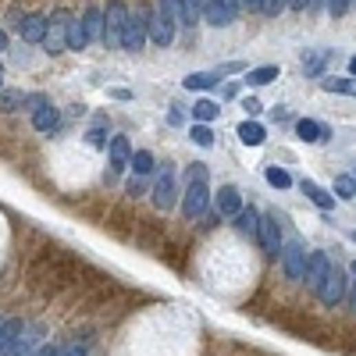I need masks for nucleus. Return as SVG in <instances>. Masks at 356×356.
Returning <instances> with one entry per match:
<instances>
[{"instance_id": "nucleus-1", "label": "nucleus", "mask_w": 356, "mask_h": 356, "mask_svg": "<svg viewBox=\"0 0 356 356\" xmlns=\"http://www.w3.org/2000/svg\"><path fill=\"white\" fill-rule=\"evenodd\" d=\"M211 207V189H207V167L189 164L185 167V196H182V214L189 221H200Z\"/></svg>"}, {"instance_id": "nucleus-2", "label": "nucleus", "mask_w": 356, "mask_h": 356, "mask_svg": "<svg viewBox=\"0 0 356 356\" xmlns=\"http://www.w3.org/2000/svg\"><path fill=\"white\" fill-rule=\"evenodd\" d=\"M103 14V29H100V39L107 47H121V32H125V22H129V8L121 4V0H111L107 11Z\"/></svg>"}, {"instance_id": "nucleus-3", "label": "nucleus", "mask_w": 356, "mask_h": 356, "mask_svg": "<svg viewBox=\"0 0 356 356\" xmlns=\"http://www.w3.org/2000/svg\"><path fill=\"white\" fill-rule=\"evenodd\" d=\"M68 22H72V11H54L47 18V36H43V47L50 54H65L68 50Z\"/></svg>"}, {"instance_id": "nucleus-4", "label": "nucleus", "mask_w": 356, "mask_h": 356, "mask_svg": "<svg viewBox=\"0 0 356 356\" xmlns=\"http://www.w3.org/2000/svg\"><path fill=\"white\" fill-rule=\"evenodd\" d=\"M146 14H150V8H136V14H129V22H125V32H121V50H143V43L150 36H146Z\"/></svg>"}, {"instance_id": "nucleus-5", "label": "nucleus", "mask_w": 356, "mask_h": 356, "mask_svg": "<svg viewBox=\"0 0 356 356\" xmlns=\"http://www.w3.org/2000/svg\"><path fill=\"white\" fill-rule=\"evenodd\" d=\"M282 267H285V278L303 282V275H306V249H303L300 239H289L282 246Z\"/></svg>"}, {"instance_id": "nucleus-6", "label": "nucleus", "mask_w": 356, "mask_h": 356, "mask_svg": "<svg viewBox=\"0 0 356 356\" xmlns=\"http://www.w3.org/2000/svg\"><path fill=\"white\" fill-rule=\"evenodd\" d=\"M257 242L267 257H278L282 253V232H278V214H264L257 224Z\"/></svg>"}, {"instance_id": "nucleus-7", "label": "nucleus", "mask_w": 356, "mask_h": 356, "mask_svg": "<svg viewBox=\"0 0 356 356\" xmlns=\"http://www.w3.org/2000/svg\"><path fill=\"white\" fill-rule=\"evenodd\" d=\"M200 18H207L211 25H232L235 18H239V0H207V8H203V14Z\"/></svg>"}, {"instance_id": "nucleus-8", "label": "nucleus", "mask_w": 356, "mask_h": 356, "mask_svg": "<svg viewBox=\"0 0 356 356\" xmlns=\"http://www.w3.org/2000/svg\"><path fill=\"white\" fill-rule=\"evenodd\" d=\"M146 36H150L157 47H171L175 22H171L167 14H160V11H150V14H146Z\"/></svg>"}, {"instance_id": "nucleus-9", "label": "nucleus", "mask_w": 356, "mask_h": 356, "mask_svg": "<svg viewBox=\"0 0 356 356\" xmlns=\"http://www.w3.org/2000/svg\"><path fill=\"white\" fill-rule=\"evenodd\" d=\"M317 296H321V303H324V306L342 303V296H346V271H342V267H335V264H331L324 285L317 289Z\"/></svg>"}, {"instance_id": "nucleus-10", "label": "nucleus", "mask_w": 356, "mask_h": 356, "mask_svg": "<svg viewBox=\"0 0 356 356\" xmlns=\"http://www.w3.org/2000/svg\"><path fill=\"white\" fill-rule=\"evenodd\" d=\"M328 271H331V260H328V253H310L306 257V275H303V282H306V289H313L317 292L321 285H324V278H328Z\"/></svg>"}, {"instance_id": "nucleus-11", "label": "nucleus", "mask_w": 356, "mask_h": 356, "mask_svg": "<svg viewBox=\"0 0 356 356\" xmlns=\"http://www.w3.org/2000/svg\"><path fill=\"white\" fill-rule=\"evenodd\" d=\"M175 175H171V167H164V175H160V182L154 185V207L157 211H171L175 207Z\"/></svg>"}, {"instance_id": "nucleus-12", "label": "nucleus", "mask_w": 356, "mask_h": 356, "mask_svg": "<svg viewBox=\"0 0 356 356\" xmlns=\"http://www.w3.org/2000/svg\"><path fill=\"white\" fill-rule=\"evenodd\" d=\"M39 339H43V331H39V328H22V331L14 335V342L4 349V356H29Z\"/></svg>"}, {"instance_id": "nucleus-13", "label": "nucleus", "mask_w": 356, "mask_h": 356, "mask_svg": "<svg viewBox=\"0 0 356 356\" xmlns=\"http://www.w3.org/2000/svg\"><path fill=\"white\" fill-rule=\"evenodd\" d=\"M18 32H22L25 43H43V36H47V18H43V14H25L22 22H18Z\"/></svg>"}, {"instance_id": "nucleus-14", "label": "nucleus", "mask_w": 356, "mask_h": 356, "mask_svg": "<svg viewBox=\"0 0 356 356\" xmlns=\"http://www.w3.org/2000/svg\"><path fill=\"white\" fill-rule=\"evenodd\" d=\"M214 207H218L221 218H235L242 211V196H239L235 185H224V189L218 193V200H214Z\"/></svg>"}, {"instance_id": "nucleus-15", "label": "nucleus", "mask_w": 356, "mask_h": 356, "mask_svg": "<svg viewBox=\"0 0 356 356\" xmlns=\"http://www.w3.org/2000/svg\"><path fill=\"white\" fill-rule=\"evenodd\" d=\"M32 125H36V132H47V136L57 132V129H61V114H57L54 103H43V107L32 114Z\"/></svg>"}, {"instance_id": "nucleus-16", "label": "nucleus", "mask_w": 356, "mask_h": 356, "mask_svg": "<svg viewBox=\"0 0 356 356\" xmlns=\"http://www.w3.org/2000/svg\"><path fill=\"white\" fill-rule=\"evenodd\" d=\"M129 160H132L129 139H125V136H114V139H111V171H125V167H129Z\"/></svg>"}, {"instance_id": "nucleus-17", "label": "nucleus", "mask_w": 356, "mask_h": 356, "mask_svg": "<svg viewBox=\"0 0 356 356\" xmlns=\"http://www.w3.org/2000/svg\"><path fill=\"white\" fill-rule=\"evenodd\" d=\"M296 136L303 139V143H324L331 132H328V125H321V121H313V118H303L300 125H296Z\"/></svg>"}, {"instance_id": "nucleus-18", "label": "nucleus", "mask_w": 356, "mask_h": 356, "mask_svg": "<svg viewBox=\"0 0 356 356\" xmlns=\"http://www.w3.org/2000/svg\"><path fill=\"white\" fill-rule=\"evenodd\" d=\"M78 25H82V36H86V43L100 39V29H103V14H100V8H86V14L78 18Z\"/></svg>"}, {"instance_id": "nucleus-19", "label": "nucleus", "mask_w": 356, "mask_h": 356, "mask_svg": "<svg viewBox=\"0 0 356 356\" xmlns=\"http://www.w3.org/2000/svg\"><path fill=\"white\" fill-rule=\"evenodd\" d=\"M300 189L306 193V200H313V203H317L321 211H331V207H335V196H331L328 189H321L317 182H310V178H303V182H300Z\"/></svg>"}, {"instance_id": "nucleus-20", "label": "nucleus", "mask_w": 356, "mask_h": 356, "mask_svg": "<svg viewBox=\"0 0 356 356\" xmlns=\"http://www.w3.org/2000/svg\"><path fill=\"white\" fill-rule=\"evenodd\" d=\"M328 65V50H313V54H303V75L306 78H317Z\"/></svg>"}, {"instance_id": "nucleus-21", "label": "nucleus", "mask_w": 356, "mask_h": 356, "mask_svg": "<svg viewBox=\"0 0 356 356\" xmlns=\"http://www.w3.org/2000/svg\"><path fill=\"white\" fill-rule=\"evenodd\" d=\"M257 224H260V218H257V211H253V207H249V211L242 207V211L235 214V228H239L242 235H249V239H257Z\"/></svg>"}, {"instance_id": "nucleus-22", "label": "nucleus", "mask_w": 356, "mask_h": 356, "mask_svg": "<svg viewBox=\"0 0 356 356\" xmlns=\"http://www.w3.org/2000/svg\"><path fill=\"white\" fill-rule=\"evenodd\" d=\"M182 86L185 90H214L218 86V75L214 72H193V75L182 78Z\"/></svg>"}, {"instance_id": "nucleus-23", "label": "nucleus", "mask_w": 356, "mask_h": 356, "mask_svg": "<svg viewBox=\"0 0 356 356\" xmlns=\"http://www.w3.org/2000/svg\"><path fill=\"white\" fill-rule=\"evenodd\" d=\"M239 139H242L246 146H260V143L267 139V132H264V125H257V121H242V125H239Z\"/></svg>"}, {"instance_id": "nucleus-24", "label": "nucleus", "mask_w": 356, "mask_h": 356, "mask_svg": "<svg viewBox=\"0 0 356 356\" xmlns=\"http://www.w3.org/2000/svg\"><path fill=\"white\" fill-rule=\"evenodd\" d=\"M157 11L167 14L175 25H185L189 29V22H185V8H182V0H157Z\"/></svg>"}, {"instance_id": "nucleus-25", "label": "nucleus", "mask_w": 356, "mask_h": 356, "mask_svg": "<svg viewBox=\"0 0 356 356\" xmlns=\"http://www.w3.org/2000/svg\"><path fill=\"white\" fill-rule=\"evenodd\" d=\"M278 78V65H264V68H249L246 82L249 86H267V82H275Z\"/></svg>"}, {"instance_id": "nucleus-26", "label": "nucleus", "mask_w": 356, "mask_h": 356, "mask_svg": "<svg viewBox=\"0 0 356 356\" xmlns=\"http://www.w3.org/2000/svg\"><path fill=\"white\" fill-rule=\"evenodd\" d=\"M321 86L339 96H356V78H321Z\"/></svg>"}, {"instance_id": "nucleus-27", "label": "nucleus", "mask_w": 356, "mask_h": 356, "mask_svg": "<svg viewBox=\"0 0 356 356\" xmlns=\"http://www.w3.org/2000/svg\"><path fill=\"white\" fill-rule=\"evenodd\" d=\"M193 118H196L200 125L214 121V118H218V103H214V100H207V96H203V100H196V103H193Z\"/></svg>"}, {"instance_id": "nucleus-28", "label": "nucleus", "mask_w": 356, "mask_h": 356, "mask_svg": "<svg viewBox=\"0 0 356 356\" xmlns=\"http://www.w3.org/2000/svg\"><path fill=\"white\" fill-rule=\"evenodd\" d=\"M154 164H157V160H154V154H150V150H136V154H132V160H129V167H132L136 175H150V171H154Z\"/></svg>"}, {"instance_id": "nucleus-29", "label": "nucleus", "mask_w": 356, "mask_h": 356, "mask_svg": "<svg viewBox=\"0 0 356 356\" xmlns=\"http://www.w3.org/2000/svg\"><path fill=\"white\" fill-rule=\"evenodd\" d=\"M22 328H25V324L18 321V317H11V321H0V353H4V349L14 342V335L22 331Z\"/></svg>"}, {"instance_id": "nucleus-30", "label": "nucleus", "mask_w": 356, "mask_h": 356, "mask_svg": "<svg viewBox=\"0 0 356 356\" xmlns=\"http://www.w3.org/2000/svg\"><path fill=\"white\" fill-rule=\"evenodd\" d=\"M189 139H193L196 146H203V150H211V146H214V132L207 129V125H193V129H189Z\"/></svg>"}, {"instance_id": "nucleus-31", "label": "nucleus", "mask_w": 356, "mask_h": 356, "mask_svg": "<svg viewBox=\"0 0 356 356\" xmlns=\"http://www.w3.org/2000/svg\"><path fill=\"white\" fill-rule=\"evenodd\" d=\"M335 196H339V200H353L356 196V178H349V175L335 178Z\"/></svg>"}, {"instance_id": "nucleus-32", "label": "nucleus", "mask_w": 356, "mask_h": 356, "mask_svg": "<svg viewBox=\"0 0 356 356\" xmlns=\"http://www.w3.org/2000/svg\"><path fill=\"white\" fill-rule=\"evenodd\" d=\"M267 185H275V189H289L292 175L285 171V167H267Z\"/></svg>"}, {"instance_id": "nucleus-33", "label": "nucleus", "mask_w": 356, "mask_h": 356, "mask_svg": "<svg viewBox=\"0 0 356 356\" xmlns=\"http://www.w3.org/2000/svg\"><path fill=\"white\" fill-rule=\"evenodd\" d=\"M22 103H25V93H18V90L0 93V111H18Z\"/></svg>"}, {"instance_id": "nucleus-34", "label": "nucleus", "mask_w": 356, "mask_h": 356, "mask_svg": "<svg viewBox=\"0 0 356 356\" xmlns=\"http://www.w3.org/2000/svg\"><path fill=\"white\" fill-rule=\"evenodd\" d=\"M182 8H185V22H189V29H193L196 18H200L203 8H207V0H182Z\"/></svg>"}, {"instance_id": "nucleus-35", "label": "nucleus", "mask_w": 356, "mask_h": 356, "mask_svg": "<svg viewBox=\"0 0 356 356\" xmlns=\"http://www.w3.org/2000/svg\"><path fill=\"white\" fill-rule=\"evenodd\" d=\"M218 78H224V75H235V72H246V65L242 61H228V65H218V68H211Z\"/></svg>"}, {"instance_id": "nucleus-36", "label": "nucleus", "mask_w": 356, "mask_h": 356, "mask_svg": "<svg viewBox=\"0 0 356 356\" xmlns=\"http://www.w3.org/2000/svg\"><path fill=\"white\" fill-rule=\"evenodd\" d=\"M349 8H353V0H328V11H331V18H342Z\"/></svg>"}, {"instance_id": "nucleus-37", "label": "nucleus", "mask_w": 356, "mask_h": 356, "mask_svg": "<svg viewBox=\"0 0 356 356\" xmlns=\"http://www.w3.org/2000/svg\"><path fill=\"white\" fill-rule=\"evenodd\" d=\"M43 103H47V96H43V93H32V96H25V103H22V107H25V111H32V114H36V111H39V107H43Z\"/></svg>"}, {"instance_id": "nucleus-38", "label": "nucleus", "mask_w": 356, "mask_h": 356, "mask_svg": "<svg viewBox=\"0 0 356 356\" xmlns=\"http://www.w3.org/2000/svg\"><path fill=\"white\" fill-rule=\"evenodd\" d=\"M242 111H246L249 118H257V114L264 111V103H260V100H253V96H246V100H242Z\"/></svg>"}, {"instance_id": "nucleus-39", "label": "nucleus", "mask_w": 356, "mask_h": 356, "mask_svg": "<svg viewBox=\"0 0 356 356\" xmlns=\"http://www.w3.org/2000/svg\"><path fill=\"white\" fill-rule=\"evenodd\" d=\"M285 8H289V0H264V11H267V14H275V18H278Z\"/></svg>"}, {"instance_id": "nucleus-40", "label": "nucleus", "mask_w": 356, "mask_h": 356, "mask_svg": "<svg viewBox=\"0 0 356 356\" xmlns=\"http://www.w3.org/2000/svg\"><path fill=\"white\" fill-rule=\"evenodd\" d=\"M57 356H86V346H78V342H72L68 349H57Z\"/></svg>"}, {"instance_id": "nucleus-41", "label": "nucleus", "mask_w": 356, "mask_h": 356, "mask_svg": "<svg viewBox=\"0 0 356 356\" xmlns=\"http://www.w3.org/2000/svg\"><path fill=\"white\" fill-rule=\"evenodd\" d=\"M90 143H93V146H107V132H103V129H93V132H90Z\"/></svg>"}, {"instance_id": "nucleus-42", "label": "nucleus", "mask_w": 356, "mask_h": 356, "mask_svg": "<svg viewBox=\"0 0 356 356\" xmlns=\"http://www.w3.org/2000/svg\"><path fill=\"white\" fill-rule=\"evenodd\" d=\"M239 8H246V11H264V0H239Z\"/></svg>"}, {"instance_id": "nucleus-43", "label": "nucleus", "mask_w": 356, "mask_h": 356, "mask_svg": "<svg viewBox=\"0 0 356 356\" xmlns=\"http://www.w3.org/2000/svg\"><path fill=\"white\" fill-rule=\"evenodd\" d=\"M143 193H146V185H143L139 178H132V182H129V196H143Z\"/></svg>"}, {"instance_id": "nucleus-44", "label": "nucleus", "mask_w": 356, "mask_h": 356, "mask_svg": "<svg viewBox=\"0 0 356 356\" xmlns=\"http://www.w3.org/2000/svg\"><path fill=\"white\" fill-rule=\"evenodd\" d=\"M321 8H328V0H310V4H306V11L313 14V11H321Z\"/></svg>"}, {"instance_id": "nucleus-45", "label": "nucleus", "mask_w": 356, "mask_h": 356, "mask_svg": "<svg viewBox=\"0 0 356 356\" xmlns=\"http://www.w3.org/2000/svg\"><path fill=\"white\" fill-rule=\"evenodd\" d=\"M29 356H57V349H54V346H43V349H36V353H29Z\"/></svg>"}, {"instance_id": "nucleus-46", "label": "nucleus", "mask_w": 356, "mask_h": 356, "mask_svg": "<svg viewBox=\"0 0 356 356\" xmlns=\"http://www.w3.org/2000/svg\"><path fill=\"white\" fill-rule=\"evenodd\" d=\"M306 4H310V0H289L292 11H306Z\"/></svg>"}, {"instance_id": "nucleus-47", "label": "nucleus", "mask_w": 356, "mask_h": 356, "mask_svg": "<svg viewBox=\"0 0 356 356\" xmlns=\"http://www.w3.org/2000/svg\"><path fill=\"white\" fill-rule=\"evenodd\" d=\"M349 78H356V57H349Z\"/></svg>"}, {"instance_id": "nucleus-48", "label": "nucleus", "mask_w": 356, "mask_h": 356, "mask_svg": "<svg viewBox=\"0 0 356 356\" xmlns=\"http://www.w3.org/2000/svg\"><path fill=\"white\" fill-rule=\"evenodd\" d=\"M0 50H8V36H4V29H0Z\"/></svg>"}, {"instance_id": "nucleus-49", "label": "nucleus", "mask_w": 356, "mask_h": 356, "mask_svg": "<svg viewBox=\"0 0 356 356\" xmlns=\"http://www.w3.org/2000/svg\"><path fill=\"white\" fill-rule=\"evenodd\" d=\"M0 82H4V68H0Z\"/></svg>"}, {"instance_id": "nucleus-50", "label": "nucleus", "mask_w": 356, "mask_h": 356, "mask_svg": "<svg viewBox=\"0 0 356 356\" xmlns=\"http://www.w3.org/2000/svg\"><path fill=\"white\" fill-rule=\"evenodd\" d=\"M353 275H356V260H353Z\"/></svg>"}, {"instance_id": "nucleus-51", "label": "nucleus", "mask_w": 356, "mask_h": 356, "mask_svg": "<svg viewBox=\"0 0 356 356\" xmlns=\"http://www.w3.org/2000/svg\"><path fill=\"white\" fill-rule=\"evenodd\" d=\"M353 306H356V292H353Z\"/></svg>"}]
</instances>
